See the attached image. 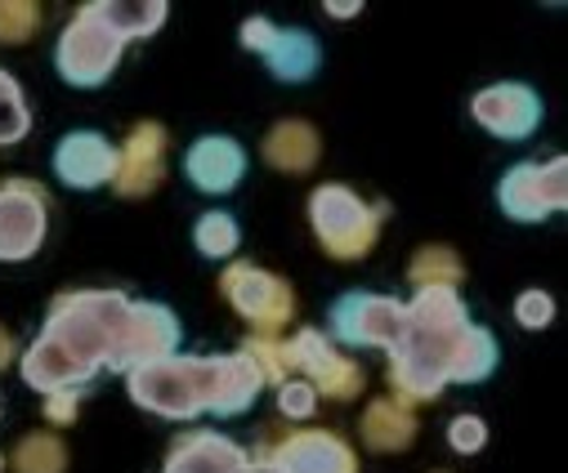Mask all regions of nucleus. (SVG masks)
<instances>
[{"label":"nucleus","mask_w":568,"mask_h":473,"mask_svg":"<svg viewBox=\"0 0 568 473\" xmlns=\"http://www.w3.org/2000/svg\"><path fill=\"white\" fill-rule=\"evenodd\" d=\"M416 438V415L412 407L394 402V398H381L363 411V446L376 451V455H394V451H407Z\"/></svg>","instance_id":"nucleus-20"},{"label":"nucleus","mask_w":568,"mask_h":473,"mask_svg":"<svg viewBox=\"0 0 568 473\" xmlns=\"http://www.w3.org/2000/svg\"><path fill=\"white\" fill-rule=\"evenodd\" d=\"M484 442H488V424L479 415H457L448 424V446L457 455H475V451H484Z\"/></svg>","instance_id":"nucleus-30"},{"label":"nucleus","mask_w":568,"mask_h":473,"mask_svg":"<svg viewBox=\"0 0 568 473\" xmlns=\"http://www.w3.org/2000/svg\"><path fill=\"white\" fill-rule=\"evenodd\" d=\"M497 202L510 219L541 224L546 215L564 210V202H568V162L555 156V162H546V166L524 162V166L506 171V179L497 184Z\"/></svg>","instance_id":"nucleus-7"},{"label":"nucleus","mask_w":568,"mask_h":473,"mask_svg":"<svg viewBox=\"0 0 568 473\" xmlns=\"http://www.w3.org/2000/svg\"><path fill=\"white\" fill-rule=\"evenodd\" d=\"M130 299L121 290H72L59 295L41 340L23 353V380L37 393L81 389L99 367L116 371L125 340Z\"/></svg>","instance_id":"nucleus-2"},{"label":"nucleus","mask_w":568,"mask_h":473,"mask_svg":"<svg viewBox=\"0 0 568 473\" xmlns=\"http://www.w3.org/2000/svg\"><path fill=\"white\" fill-rule=\"evenodd\" d=\"M470 112L497 138H528L541 125V99H537L532 85H519V81L479 90L475 103H470Z\"/></svg>","instance_id":"nucleus-14"},{"label":"nucleus","mask_w":568,"mask_h":473,"mask_svg":"<svg viewBox=\"0 0 568 473\" xmlns=\"http://www.w3.org/2000/svg\"><path fill=\"white\" fill-rule=\"evenodd\" d=\"M184 175H189V184H193L197 193H206V197L233 193V188L242 184V175H246V152H242V143L229 138V134H206V138H197V143L189 147Z\"/></svg>","instance_id":"nucleus-17"},{"label":"nucleus","mask_w":568,"mask_h":473,"mask_svg":"<svg viewBox=\"0 0 568 473\" xmlns=\"http://www.w3.org/2000/svg\"><path fill=\"white\" fill-rule=\"evenodd\" d=\"M407 277H412V286L420 290V286H462V277H466V268H462V255L453 250V246H420L416 255H412V264H407Z\"/></svg>","instance_id":"nucleus-22"},{"label":"nucleus","mask_w":568,"mask_h":473,"mask_svg":"<svg viewBox=\"0 0 568 473\" xmlns=\"http://www.w3.org/2000/svg\"><path fill=\"white\" fill-rule=\"evenodd\" d=\"M220 290L237 308V318L251 327V340H277L296 312L292 286L277 273H264L255 264H229L220 277Z\"/></svg>","instance_id":"nucleus-5"},{"label":"nucleus","mask_w":568,"mask_h":473,"mask_svg":"<svg viewBox=\"0 0 568 473\" xmlns=\"http://www.w3.org/2000/svg\"><path fill=\"white\" fill-rule=\"evenodd\" d=\"M41 28V6L32 0H0V45H23Z\"/></svg>","instance_id":"nucleus-26"},{"label":"nucleus","mask_w":568,"mask_h":473,"mask_svg":"<svg viewBox=\"0 0 568 473\" xmlns=\"http://www.w3.org/2000/svg\"><path fill=\"white\" fill-rule=\"evenodd\" d=\"M242 45L255 50L277 81H292V85L310 81L318 72V63H323V50H318V41L310 32H301V28H273L268 19H246L242 23Z\"/></svg>","instance_id":"nucleus-9"},{"label":"nucleus","mask_w":568,"mask_h":473,"mask_svg":"<svg viewBox=\"0 0 568 473\" xmlns=\"http://www.w3.org/2000/svg\"><path fill=\"white\" fill-rule=\"evenodd\" d=\"M45 398H50L45 415H50L54 424H72V420H77V398H81V389H59V393H45Z\"/></svg>","instance_id":"nucleus-31"},{"label":"nucleus","mask_w":568,"mask_h":473,"mask_svg":"<svg viewBox=\"0 0 568 473\" xmlns=\"http://www.w3.org/2000/svg\"><path fill=\"white\" fill-rule=\"evenodd\" d=\"M268 460L282 473H358L354 446L332 429H305V433L282 438L268 451Z\"/></svg>","instance_id":"nucleus-15"},{"label":"nucleus","mask_w":568,"mask_h":473,"mask_svg":"<svg viewBox=\"0 0 568 473\" xmlns=\"http://www.w3.org/2000/svg\"><path fill=\"white\" fill-rule=\"evenodd\" d=\"M287 358L296 371L310 376L314 393H327L336 402H354L363 393V367L336 353L323 331H301L296 340H287Z\"/></svg>","instance_id":"nucleus-10"},{"label":"nucleus","mask_w":568,"mask_h":473,"mask_svg":"<svg viewBox=\"0 0 568 473\" xmlns=\"http://www.w3.org/2000/svg\"><path fill=\"white\" fill-rule=\"evenodd\" d=\"M237 219L233 215H224V210H211V215H202L197 219V228H193V246L206 255V259H229L233 250H237Z\"/></svg>","instance_id":"nucleus-24"},{"label":"nucleus","mask_w":568,"mask_h":473,"mask_svg":"<svg viewBox=\"0 0 568 473\" xmlns=\"http://www.w3.org/2000/svg\"><path fill=\"white\" fill-rule=\"evenodd\" d=\"M14 473H68V446L54 433H28L14 455H10Z\"/></svg>","instance_id":"nucleus-23"},{"label":"nucleus","mask_w":568,"mask_h":473,"mask_svg":"<svg viewBox=\"0 0 568 473\" xmlns=\"http://www.w3.org/2000/svg\"><path fill=\"white\" fill-rule=\"evenodd\" d=\"M515 322H519L524 331L550 327V322H555V299H550L546 290H524V295L515 299Z\"/></svg>","instance_id":"nucleus-28"},{"label":"nucleus","mask_w":568,"mask_h":473,"mask_svg":"<svg viewBox=\"0 0 568 473\" xmlns=\"http://www.w3.org/2000/svg\"><path fill=\"white\" fill-rule=\"evenodd\" d=\"M318 407V393L310 380H287V384H277V411L287 415V420H310Z\"/></svg>","instance_id":"nucleus-29"},{"label":"nucleus","mask_w":568,"mask_h":473,"mask_svg":"<svg viewBox=\"0 0 568 473\" xmlns=\"http://www.w3.org/2000/svg\"><path fill=\"white\" fill-rule=\"evenodd\" d=\"M237 473H282V469H277V464H273V460L264 455V460H246V464H242Z\"/></svg>","instance_id":"nucleus-33"},{"label":"nucleus","mask_w":568,"mask_h":473,"mask_svg":"<svg viewBox=\"0 0 568 473\" xmlns=\"http://www.w3.org/2000/svg\"><path fill=\"white\" fill-rule=\"evenodd\" d=\"M363 6H358V0H354V6H327V14H336V19H349V14H358Z\"/></svg>","instance_id":"nucleus-34"},{"label":"nucleus","mask_w":568,"mask_h":473,"mask_svg":"<svg viewBox=\"0 0 568 473\" xmlns=\"http://www.w3.org/2000/svg\"><path fill=\"white\" fill-rule=\"evenodd\" d=\"M242 464H246V451L220 433L180 438L166 455V473H237Z\"/></svg>","instance_id":"nucleus-19"},{"label":"nucleus","mask_w":568,"mask_h":473,"mask_svg":"<svg viewBox=\"0 0 568 473\" xmlns=\"http://www.w3.org/2000/svg\"><path fill=\"white\" fill-rule=\"evenodd\" d=\"M175 349H180V318H175V312L166 304H130L116 371H134L144 362H162Z\"/></svg>","instance_id":"nucleus-12"},{"label":"nucleus","mask_w":568,"mask_h":473,"mask_svg":"<svg viewBox=\"0 0 568 473\" xmlns=\"http://www.w3.org/2000/svg\"><path fill=\"white\" fill-rule=\"evenodd\" d=\"M332 331L345 345H363V349H394L403 336V304L389 295H345L332 308Z\"/></svg>","instance_id":"nucleus-8"},{"label":"nucleus","mask_w":568,"mask_h":473,"mask_svg":"<svg viewBox=\"0 0 568 473\" xmlns=\"http://www.w3.org/2000/svg\"><path fill=\"white\" fill-rule=\"evenodd\" d=\"M28 103H23V90L19 81L0 68V143H19L28 134Z\"/></svg>","instance_id":"nucleus-25"},{"label":"nucleus","mask_w":568,"mask_h":473,"mask_svg":"<svg viewBox=\"0 0 568 473\" xmlns=\"http://www.w3.org/2000/svg\"><path fill=\"white\" fill-rule=\"evenodd\" d=\"M166 175V130L158 121L134 125L130 138L116 147V193L121 197H149Z\"/></svg>","instance_id":"nucleus-13"},{"label":"nucleus","mask_w":568,"mask_h":473,"mask_svg":"<svg viewBox=\"0 0 568 473\" xmlns=\"http://www.w3.org/2000/svg\"><path fill=\"white\" fill-rule=\"evenodd\" d=\"M255 367H260V376H264V384H287L292 380V358H287V345H277V340H246V349H242Z\"/></svg>","instance_id":"nucleus-27"},{"label":"nucleus","mask_w":568,"mask_h":473,"mask_svg":"<svg viewBox=\"0 0 568 473\" xmlns=\"http://www.w3.org/2000/svg\"><path fill=\"white\" fill-rule=\"evenodd\" d=\"M381 219H385V206H367L345 184H323L310 197V224H314L318 246L332 259H345V264H354V259H363V255L376 250Z\"/></svg>","instance_id":"nucleus-4"},{"label":"nucleus","mask_w":568,"mask_h":473,"mask_svg":"<svg viewBox=\"0 0 568 473\" xmlns=\"http://www.w3.org/2000/svg\"><path fill=\"white\" fill-rule=\"evenodd\" d=\"M45 241V197L28 179H10L0 188V259H32Z\"/></svg>","instance_id":"nucleus-11"},{"label":"nucleus","mask_w":568,"mask_h":473,"mask_svg":"<svg viewBox=\"0 0 568 473\" xmlns=\"http://www.w3.org/2000/svg\"><path fill=\"white\" fill-rule=\"evenodd\" d=\"M130 398L166 420H193L202 411L215 415H242L260 389L264 376L246 353H224V358H162L125 371Z\"/></svg>","instance_id":"nucleus-3"},{"label":"nucleus","mask_w":568,"mask_h":473,"mask_svg":"<svg viewBox=\"0 0 568 473\" xmlns=\"http://www.w3.org/2000/svg\"><path fill=\"white\" fill-rule=\"evenodd\" d=\"M54 175L68 188H103L116 179V147L94 130L63 134L54 147Z\"/></svg>","instance_id":"nucleus-16"},{"label":"nucleus","mask_w":568,"mask_h":473,"mask_svg":"<svg viewBox=\"0 0 568 473\" xmlns=\"http://www.w3.org/2000/svg\"><path fill=\"white\" fill-rule=\"evenodd\" d=\"M497 367V340L453 286H420L403 304V336L389 349V389L403 407L435 402L448 384H479Z\"/></svg>","instance_id":"nucleus-1"},{"label":"nucleus","mask_w":568,"mask_h":473,"mask_svg":"<svg viewBox=\"0 0 568 473\" xmlns=\"http://www.w3.org/2000/svg\"><path fill=\"white\" fill-rule=\"evenodd\" d=\"M14 362V340H10V331L6 327H0V371H6Z\"/></svg>","instance_id":"nucleus-32"},{"label":"nucleus","mask_w":568,"mask_h":473,"mask_svg":"<svg viewBox=\"0 0 568 473\" xmlns=\"http://www.w3.org/2000/svg\"><path fill=\"white\" fill-rule=\"evenodd\" d=\"M264 162L282 175H310L318 166V156H323V138L310 121L292 116V121H277L268 134H264Z\"/></svg>","instance_id":"nucleus-18"},{"label":"nucleus","mask_w":568,"mask_h":473,"mask_svg":"<svg viewBox=\"0 0 568 473\" xmlns=\"http://www.w3.org/2000/svg\"><path fill=\"white\" fill-rule=\"evenodd\" d=\"M121 50H125V41L94 14V0H90V6H81V14L63 28L59 50H54V68L68 85L90 90V85H103L116 72Z\"/></svg>","instance_id":"nucleus-6"},{"label":"nucleus","mask_w":568,"mask_h":473,"mask_svg":"<svg viewBox=\"0 0 568 473\" xmlns=\"http://www.w3.org/2000/svg\"><path fill=\"white\" fill-rule=\"evenodd\" d=\"M94 14L121 37V41H134V37H153L171 6L166 0H94Z\"/></svg>","instance_id":"nucleus-21"}]
</instances>
